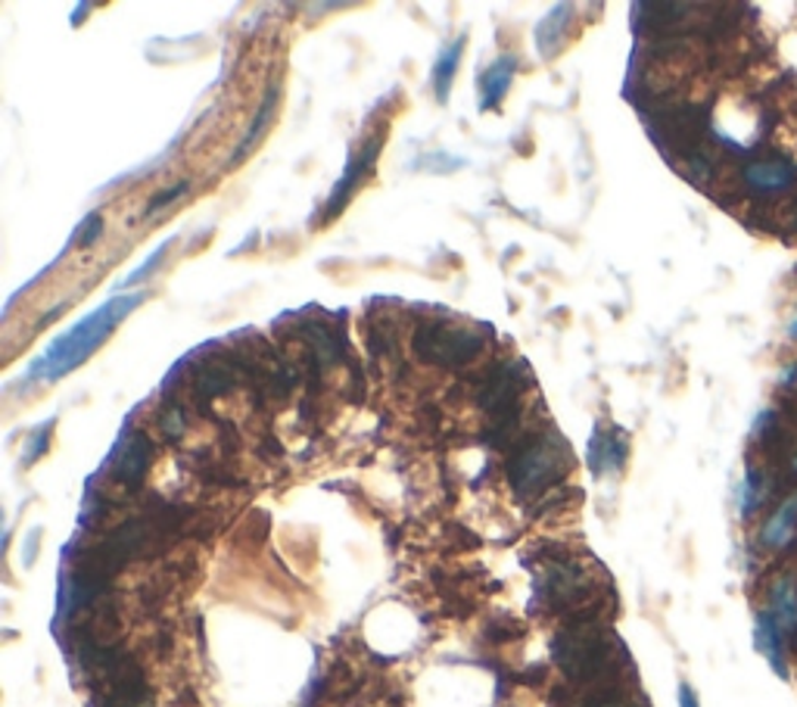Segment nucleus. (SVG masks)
<instances>
[{
  "mask_svg": "<svg viewBox=\"0 0 797 707\" xmlns=\"http://www.w3.org/2000/svg\"><path fill=\"white\" fill-rule=\"evenodd\" d=\"M137 302H141V297H119V300H109L104 309L90 312L85 322L75 324L69 334H63L57 344L44 352L38 362L32 364V378L57 381V378H63L65 371L79 368L119 327V322L129 315Z\"/></svg>",
  "mask_w": 797,
  "mask_h": 707,
  "instance_id": "nucleus-1",
  "label": "nucleus"
},
{
  "mask_svg": "<svg viewBox=\"0 0 797 707\" xmlns=\"http://www.w3.org/2000/svg\"><path fill=\"white\" fill-rule=\"evenodd\" d=\"M570 468V452L560 436H536L511 458L508 480L520 499H533L555 487Z\"/></svg>",
  "mask_w": 797,
  "mask_h": 707,
  "instance_id": "nucleus-2",
  "label": "nucleus"
},
{
  "mask_svg": "<svg viewBox=\"0 0 797 707\" xmlns=\"http://www.w3.org/2000/svg\"><path fill=\"white\" fill-rule=\"evenodd\" d=\"M555 661L573 680H592L611 664V636L599 623H573L555 639Z\"/></svg>",
  "mask_w": 797,
  "mask_h": 707,
  "instance_id": "nucleus-3",
  "label": "nucleus"
},
{
  "mask_svg": "<svg viewBox=\"0 0 797 707\" xmlns=\"http://www.w3.org/2000/svg\"><path fill=\"white\" fill-rule=\"evenodd\" d=\"M411 344L424 362L449 364V368L468 364L483 349V340L476 331L452 322H424L414 331Z\"/></svg>",
  "mask_w": 797,
  "mask_h": 707,
  "instance_id": "nucleus-4",
  "label": "nucleus"
},
{
  "mask_svg": "<svg viewBox=\"0 0 797 707\" xmlns=\"http://www.w3.org/2000/svg\"><path fill=\"white\" fill-rule=\"evenodd\" d=\"M523 374H527L523 362L502 364L480 390V406L490 411V418H496L498 433H508L518 424V399Z\"/></svg>",
  "mask_w": 797,
  "mask_h": 707,
  "instance_id": "nucleus-5",
  "label": "nucleus"
},
{
  "mask_svg": "<svg viewBox=\"0 0 797 707\" xmlns=\"http://www.w3.org/2000/svg\"><path fill=\"white\" fill-rule=\"evenodd\" d=\"M147 468H150V440L144 436V433H125L122 440H119V446L112 452V458H109V474H112V480L116 483H122V487H141L144 483V477H147Z\"/></svg>",
  "mask_w": 797,
  "mask_h": 707,
  "instance_id": "nucleus-6",
  "label": "nucleus"
},
{
  "mask_svg": "<svg viewBox=\"0 0 797 707\" xmlns=\"http://www.w3.org/2000/svg\"><path fill=\"white\" fill-rule=\"evenodd\" d=\"M585 574L573 561H555L545 574V596L555 608H564V604H573L585 596Z\"/></svg>",
  "mask_w": 797,
  "mask_h": 707,
  "instance_id": "nucleus-7",
  "label": "nucleus"
},
{
  "mask_svg": "<svg viewBox=\"0 0 797 707\" xmlns=\"http://www.w3.org/2000/svg\"><path fill=\"white\" fill-rule=\"evenodd\" d=\"M377 151H381V141H371L365 151L359 153V156L349 163L346 175L340 178V181H337V188H334V193H330V203H327V209H324V218H337V215L343 213L346 200L352 196V191L359 188V181H362V178L367 175L371 163L377 159Z\"/></svg>",
  "mask_w": 797,
  "mask_h": 707,
  "instance_id": "nucleus-8",
  "label": "nucleus"
},
{
  "mask_svg": "<svg viewBox=\"0 0 797 707\" xmlns=\"http://www.w3.org/2000/svg\"><path fill=\"white\" fill-rule=\"evenodd\" d=\"M797 178V166L785 163V159H770V163H751L745 169V184L751 191L760 193H778L792 188Z\"/></svg>",
  "mask_w": 797,
  "mask_h": 707,
  "instance_id": "nucleus-9",
  "label": "nucleus"
},
{
  "mask_svg": "<svg viewBox=\"0 0 797 707\" xmlns=\"http://www.w3.org/2000/svg\"><path fill=\"white\" fill-rule=\"evenodd\" d=\"M238 384V368L228 362H203L194 368V393L196 399L209 403L221 393H228Z\"/></svg>",
  "mask_w": 797,
  "mask_h": 707,
  "instance_id": "nucleus-10",
  "label": "nucleus"
},
{
  "mask_svg": "<svg viewBox=\"0 0 797 707\" xmlns=\"http://www.w3.org/2000/svg\"><path fill=\"white\" fill-rule=\"evenodd\" d=\"M770 614L785 636H797V586L792 577H778L770 589Z\"/></svg>",
  "mask_w": 797,
  "mask_h": 707,
  "instance_id": "nucleus-11",
  "label": "nucleus"
},
{
  "mask_svg": "<svg viewBox=\"0 0 797 707\" xmlns=\"http://www.w3.org/2000/svg\"><path fill=\"white\" fill-rule=\"evenodd\" d=\"M592 471L595 474H607V471H620L626 458V433L624 430H611V433H595L592 440Z\"/></svg>",
  "mask_w": 797,
  "mask_h": 707,
  "instance_id": "nucleus-12",
  "label": "nucleus"
},
{
  "mask_svg": "<svg viewBox=\"0 0 797 707\" xmlns=\"http://www.w3.org/2000/svg\"><path fill=\"white\" fill-rule=\"evenodd\" d=\"M754 645L757 651L770 661V667L785 680V676H788V667H785V658H782V630L776 626V621H773L770 611H760V614H757Z\"/></svg>",
  "mask_w": 797,
  "mask_h": 707,
  "instance_id": "nucleus-13",
  "label": "nucleus"
},
{
  "mask_svg": "<svg viewBox=\"0 0 797 707\" xmlns=\"http://www.w3.org/2000/svg\"><path fill=\"white\" fill-rule=\"evenodd\" d=\"M302 337H305V344L312 349V359L318 368H327V364H334L340 359V352H343V344H340V337L327 327V324H315L309 322L302 327Z\"/></svg>",
  "mask_w": 797,
  "mask_h": 707,
  "instance_id": "nucleus-14",
  "label": "nucleus"
},
{
  "mask_svg": "<svg viewBox=\"0 0 797 707\" xmlns=\"http://www.w3.org/2000/svg\"><path fill=\"white\" fill-rule=\"evenodd\" d=\"M275 107H278V85H271L265 91V97H262L259 109H256V116H253V122H250V129L243 134V141H240V147L234 151V163H240L246 153L253 151L256 144H259V137L268 131L271 125V119H275Z\"/></svg>",
  "mask_w": 797,
  "mask_h": 707,
  "instance_id": "nucleus-15",
  "label": "nucleus"
},
{
  "mask_svg": "<svg viewBox=\"0 0 797 707\" xmlns=\"http://www.w3.org/2000/svg\"><path fill=\"white\" fill-rule=\"evenodd\" d=\"M570 13H573V7H570V3H560V7L552 10L548 20L539 22L536 41L542 57H555V53H558L560 41H564V35H567V25H570Z\"/></svg>",
  "mask_w": 797,
  "mask_h": 707,
  "instance_id": "nucleus-16",
  "label": "nucleus"
},
{
  "mask_svg": "<svg viewBox=\"0 0 797 707\" xmlns=\"http://www.w3.org/2000/svg\"><path fill=\"white\" fill-rule=\"evenodd\" d=\"M511 79H515V60L511 57H502L496 63L486 69V75H483V100H480V107L483 109H496L502 104V97H505V91L511 85Z\"/></svg>",
  "mask_w": 797,
  "mask_h": 707,
  "instance_id": "nucleus-17",
  "label": "nucleus"
},
{
  "mask_svg": "<svg viewBox=\"0 0 797 707\" xmlns=\"http://www.w3.org/2000/svg\"><path fill=\"white\" fill-rule=\"evenodd\" d=\"M795 527H797V495H792L788 502H782L778 505V512L773 517H770V524L763 527V546H770V549H782L788 539H792V534H795Z\"/></svg>",
  "mask_w": 797,
  "mask_h": 707,
  "instance_id": "nucleus-18",
  "label": "nucleus"
},
{
  "mask_svg": "<svg viewBox=\"0 0 797 707\" xmlns=\"http://www.w3.org/2000/svg\"><path fill=\"white\" fill-rule=\"evenodd\" d=\"M461 53H464V38H458V41L449 44V47L443 50V57L436 60V69H433V87H436L439 104H446V100H449V87H452L455 69H458Z\"/></svg>",
  "mask_w": 797,
  "mask_h": 707,
  "instance_id": "nucleus-19",
  "label": "nucleus"
},
{
  "mask_svg": "<svg viewBox=\"0 0 797 707\" xmlns=\"http://www.w3.org/2000/svg\"><path fill=\"white\" fill-rule=\"evenodd\" d=\"M763 502V474H757L754 468H748L745 480H741V490H738V505H741V515L748 517L754 508H760Z\"/></svg>",
  "mask_w": 797,
  "mask_h": 707,
  "instance_id": "nucleus-20",
  "label": "nucleus"
},
{
  "mask_svg": "<svg viewBox=\"0 0 797 707\" xmlns=\"http://www.w3.org/2000/svg\"><path fill=\"white\" fill-rule=\"evenodd\" d=\"M159 428H162V433L169 436V440H178L184 430H188V421H184V415H181V408L174 406V408H166L162 415H159Z\"/></svg>",
  "mask_w": 797,
  "mask_h": 707,
  "instance_id": "nucleus-21",
  "label": "nucleus"
},
{
  "mask_svg": "<svg viewBox=\"0 0 797 707\" xmlns=\"http://www.w3.org/2000/svg\"><path fill=\"white\" fill-rule=\"evenodd\" d=\"M191 184L188 181H181V184H174V188H166L162 193H156L153 196L150 203H147V209H144V215H153V213H159V209H166L169 203H174V200H181L184 196V191H188Z\"/></svg>",
  "mask_w": 797,
  "mask_h": 707,
  "instance_id": "nucleus-22",
  "label": "nucleus"
},
{
  "mask_svg": "<svg viewBox=\"0 0 797 707\" xmlns=\"http://www.w3.org/2000/svg\"><path fill=\"white\" fill-rule=\"evenodd\" d=\"M166 253H169V240H166L162 247H156V250H153V256L147 259V262H144V265H141L137 272H131L129 278L122 280V287H131V284H137V280H144L147 275H153V272H156V265L162 262V256H166Z\"/></svg>",
  "mask_w": 797,
  "mask_h": 707,
  "instance_id": "nucleus-23",
  "label": "nucleus"
},
{
  "mask_svg": "<svg viewBox=\"0 0 797 707\" xmlns=\"http://www.w3.org/2000/svg\"><path fill=\"white\" fill-rule=\"evenodd\" d=\"M100 235H104V215H90L87 218L85 225H82V231H79V247H94L97 240H100Z\"/></svg>",
  "mask_w": 797,
  "mask_h": 707,
  "instance_id": "nucleus-24",
  "label": "nucleus"
},
{
  "mask_svg": "<svg viewBox=\"0 0 797 707\" xmlns=\"http://www.w3.org/2000/svg\"><path fill=\"white\" fill-rule=\"evenodd\" d=\"M47 433H50V424H44V428L32 436V450L25 452V458H22L25 465H32L35 458H41V452L47 450Z\"/></svg>",
  "mask_w": 797,
  "mask_h": 707,
  "instance_id": "nucleus-25",
  "label": "nucleus"
},
{
  "mask_svg": "<svg viewBox=\"0 0 797 707\" xmlns=\"http://www.w3.org/2000/svg\"><path fill=\"white\" fill-rule=\"evenodd\" d=\"M773 421H776V415H773L770 408H766V411H760V415H757V421H754V436H757V433L763 436V433L770 430V424H773Z\"/></svg>",
  "mask_w": 797,
  "mask_h": 707,
  "instance_id": "nucleus-26",
  "label": "nucleus"
},
{
  "mask_svg": "<svg viewBox=\"0 0 797 707\" xmlns=\"http://www.w3.org/2000/svg\"><path fill=\"white\" fill-rule=\"evenodd\" d=\"M679 707H698V698H695V692H691V686H679Z\"/></svg>",
  "mask_w": 797,
  "mask_h": 707,
  "instance_id": "nucleus-27",
  "label": "nucleus"
},
{
  "mask_svg": "<svg viewBox=\"0 0 797 707\" xmlns=\"http://www.w3.org/2000/svg\"><path fill=\"white\" fill-rule=\"evenodd\" d=\"M788 337H792V340H797V315H795V322L788 324Z\"/></svg>",
  "mask_w": 797,
  "mask_h": 707,
  "instance_id": "nucleus-28",
  "label": "nucleus"
},
{
  "mask_svg": "<svg viewBox=\"0 0 797 707\" xmlns=\"http://www.w3.org/2000/svg\"><path fill=\"white\" fill-rule=\"evenodd\" d=\"M795 471H797V458H795Z\"/></svg>",
  "mask_w": 797,
  "mask_h": 707,
  "instance_id": "nucleus-29",
  "label": "nucleus"
}]
</instances>
